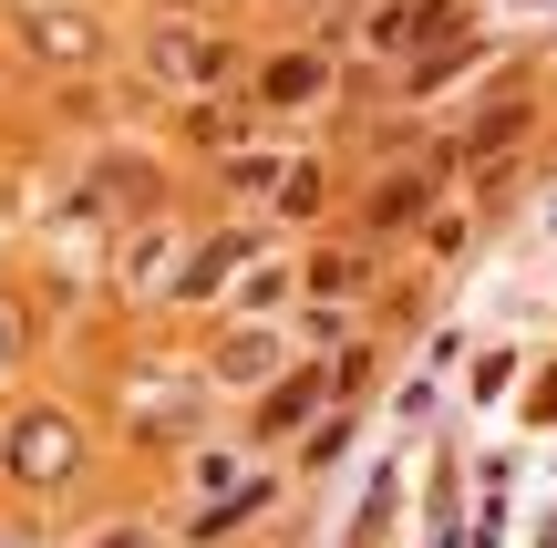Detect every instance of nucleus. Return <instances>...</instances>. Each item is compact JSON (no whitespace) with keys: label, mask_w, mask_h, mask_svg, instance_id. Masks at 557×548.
Returning a JSON list of instances; mask_svg holds the SVG:
<instances>
[{"label":"nucleus","mask_w":557,"mask_h":548,"mask_svg":"<svg viewBox=\"0 0 557 548\" xmlns=\"http://www.w3.org/2000/svg\"><path fill=\"white\" fill-rule=\"evenodd\" d=\"M465 32V0H413V52L423 41H455Z\"/></svg>","instance_id":"obj_15"},{"label":"nucleus","mask_w":557,"mask_h":548,"mask_svg":"<svg viewBox=\"0 0 557 548\" xmlns=\"http://www.w3.org/2000/svg\"><path fill=\"white\" fill-rule=\"evenodd\" d=\"M423 207H434V166H413V176L382 186V197H372V228H413Z\"/></svg>","instance_id":"obj_13"},{"label":"nucleus","mask_w":557,"mask_h":548,"mask_svg":"<svg viewBox=\"0 0 557 548\" xmlns=\"http://www.w3.org/2000/svg\"><path fill=\"white\" fill-rule=\"evenodd\" d=\"M218 176H227V186H238V197H259V186H269V197H278V176H289V166H278V156H227V166H218Z\"/></svg>","instance_id":"obj_16"},{"label":"nucleus","mask_w":557,"mask_h":548,"mask_svg":"<svg viewBox=\"0 0 557 548\" xmlns=\"http://www.w3.org/2000/svg\"><path fill=\"white\" fill-rule=\"evenodd\" d=\"M475 52H485L475 32H455V41H423V52H413V73H403L393 94H403V103H434V94H455V73H465Z\"/></svg>","instance_id":"obj_8"},{"label":"nucleus","mask_w":557,"mask_h":548,"mask_svg":"<svg viewBox=\"0 0 557 548\" xmlns=\"http://www.w3.org/2000/svg\"><path fill=\"white\" fill-rule=\"evenodd\" d=\"M320 197H331V176H320V166H289V176H278V218H310Z\"/></svg>","instance_id":"obj_14"},{"label":"nucleus","mask_w":557,"mask_h":548,"mask_svg":"<svg viewBox=\"0 0 557 548\" xmlns=\"http://www.w3.org/2000/svg\"><path fill=\"white\" fill-rule=\"evenodd\" d=\"M269 497H278V476H248L238 497H218V508H197V517H186V528H197V538H227V528H248V517H259Z\"/></svg>","instance_id":"obj_12"},{"label":"nucleus","mask_w":557,"mask_h":548,"mask_svg":"<svg viewBox=\"0 0 557 548\" xmlns=\"http://www.w3.org/2000/svg\"><path fill=\"white\" fill-rule=\"evenodd\" d=\"M11 32H21V52H32L41 73H94L103 62V21L73 11V0H41V11H21Z\"/></svg>","instance_id":"obj_3"},{"label":"nucleus","mask_w":557,"mask_h":548,"mask_svg":"<svg viewBox=\"0 0 557 548\" xmlns=\"http://www.w3.org/2000/svg\"><path fill=\"white\" fill-rule=\"evenodd\" d=\"M320 414H331V373L299 363V373H278V383L259 393V414H248V446L269 455V446H289V435H310Z\"/></svg>","instance_id":"obj_4"},{"label":"nucleus","mask_w":557,"mask_h":548,"mask_svg":"<svg viewBox=\"0 0 557 548\" xmlns=\"http://www.w3.org/2000/svg\"><path fill=\"white\" fill-rule=\"evenodd\" d=\"M32 352H41V301H32V290H11V280H0V373H21Z\"/></svg>","instance_id":"obj_10"},{"label":"nucleus","mask_w":557,"mask_h":548,"mask_svg":"<svg viewBox=\"0 0 557 548\" xmlns=\"http://www.w3.org/2000/svg\"><path fill=\"white\" fill-rule=\"evenodd\" d=\"M83 476V425L62 404H21L0 425V487L11 497H62Z\"/></svg>","instance_id":"obj_1"},{"label":"nucleus","mask_w":557,"mask_h":548,"mask_svg":"<svg viewBox=\"0 0 557 548\" xmlns=\"http://www.w3.org/2000/svg\"><path fill=\"white\" fill-rule=\"evenodd\" d=\"M94 207L103 218H145L156 207V166L145 156H94Z\"/></svg>","instance_id":"obj_9"},{"label":"nucleus","mask_w":557,"mask_h":548,"mask_svg":"<svg viewBox=\"0 0 557 548\" xmlns=\"http://www.w3.org/2000/svg\"><path fill=\"white\" fill-rule=\"evenodd\" d=\"M145 73H156V94H176V103H218L227 73H238V41L197 32V21H156V41H145Z\"/></svg>","instance_id":"obj_2"},{"label":"nucleus","mask_w":557,"mask_h":548,"mask_svg":"<svg viewBox=\"0 0 557 548\" xmlns=\"http://www.w3.org/2000/svg\"><path fill=\"white\" fill-rule=\"evenodd\" d=\"M176 259H186V248H176V228H135V239L114 248V269H124V280H176Z\"/></svg>","instance_id":"obj_11"},{"label":"nucleus","mask_w":557,"mask_h":548,"mask_svg":"<svg viewBox=\"0 0 557 548\" xmlns=\"http://www.w3.org/2000/svg\"><path fill=\"white\" fill-rule=\"evenodd\" d=\"M156 11H165V21H197V11H207V0H156Z\"/></svg>","instance_id":"obj_19"},{"label":"nucleus","mask_w":557,"mask_h":548,"mask_svg":"<svg viewBox=\"0 0 557 548\" xmlns=\"http://www.w3.org/2000/svg\"><path fill=\"white\" fill-rule=\"evenodd\" d=\"M83 548H156V538H145V528H135V517H124V528H94V538H83Z\"/></svg>","instance_id":"obj_18"},{"label":"nucleus","mask_w":557,"mask_h":548,"mask_svg":"<svg viewBox=\"0 0 557 548\" xmlns=\"http://www.w3.org/2000/svg\"><path fill=\"white\" fill-rule=\"evenodd\" d=\"M372 52H413V0L403 11H372Z\"/></svg>","instance_id":"obj_17"},{"label":"nucleus","mask_w":557,"mask_h":548,"mask_svg":"<svg viewBox=\"0 0 557 548\" xmlns=\"http://www.w3.org/2000/svg\"><path fill=\"white\" fill-rule=\"evenodd\" d=\"M278 373H289V331L278 321H238V331H218V352H207V383H227V393H269Z\"/></svg>","instance_id":"obj_5"},{"label":"nucleus","mask_w":557,"mask_h":548,"mask_svg":"<svg viewBox=\"0 0 557 548\" xmlns=\"http://www.w3.org/2000/svg\"><path fill=\"white\" fill-rule=\"evenodd\" d=\"M248 248H259L248 228H218V239H197V248L176 259V280H165V301H218V290L248 269Z\"/></svg>","instance_id":"obj_7"},{"label":"nucleus","mask_w":557,"mask_h":548,"mask_svg":"<svg viewBox=\"0 0 557 548\" xmlns=\"http://www.w3.org/2000/svg\"><path fill=\"white\" fill-rule=\"evenodd\" d=\"M320 94H331V52H320V41H299V52H269L259 73H248V114H310Z\"/></svg>","instance_id":"obj_6"}]
</instances>
